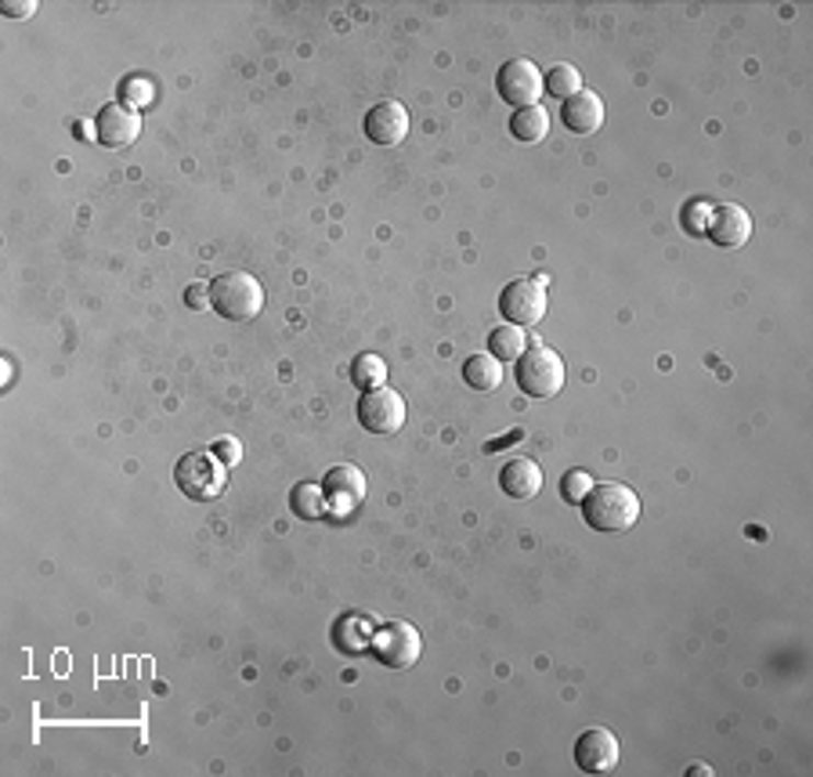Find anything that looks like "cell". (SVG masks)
I'll return each instance as SVG.
<instances>
[{"label":"cell","mask_w":813,"mask_h":777,"mask_svg":"<svg viewBox=\"0 0 813 777\" xmlns=\"http://www.w3.org/2000/svg\"><path fill=\"white\" fill-rule=\"evenodd\" d=\"M578 507H583L586 525L603 536H622L640 521V496L630 485H619V481L594 485Z\"/></svg>","instance_id":"6da1fadb"},{"label":"cell","mask_w":813,"mask_h":777,"mask_svg":"<svg viewBox=\"0 0 813 777\" xmlns=\"http://www.w3.org/2000/svg\"><path fill=\"white\" fill-rule=\"evenodd\" d=\"M211 307L228 323H250L264 307V286L246 271H225L211 282Z\"/></svg>","instance_id":"7a4b0ae2"},{"label":"cell","mask_w":813,"mask_h":777,"mask_svg":"<svg viewBox=\"0 0 813 777\" xmlns=\"http://www.w3.org/2000/svg\"><path fill=\"white\" fill-rule=\"evenodd\" d=\"M174 477H178V488L184 492L189 499L195 503H211L217 499L221 492L228 485V466L217 460L211 449H200V452H184L178 466H174Z\"/></svg>","instance_id":"3957f363"},{"label":"cell","mask_w":813,"mask_h":777,"mask_svg":"<svg viewBox=\"0 0 813 777\" xmlns=\"http://www.w3.org/2000/svg\"><path fill=\"white\" fill-rule=\"evenodd\" d=\"M564 362L561 354L546 348V344H532L521 359H517V387H521L528 398H553V394L564 391Z\"/></svg>","instance_id":"277c9868"},{"label":"cell","mask_w":813,"mask_h":777,"mask_svg":"<svg viewBox=\"0 0 813 777\" xmlns=\"http://www.w3.org/2000/svg\"><path fill=\"white\" fill-rule=\"evenodd\" d=\"M373 655L387 665V669H409V665L420 662V651H424V640H420V629L413 622H384L376 626L373 633Z\"/></svg>","instance_id":"5b68a950"},{"label":"cell","mask_w":813,"mask_h":777,"mask_svg":"<svg viewBox=\"0 0 813 777\" xmlns=\"http://www.w3.org/2000/svg\"><path fill=\"white\" fill-rule=\"evenodd\" d=\"M499 312L510 326H535L546 315V279H513L499 297Z\"/></svg>","instance_id":"8992f818"},{"label":"cell","mask_w":813,"mask_h":777,"mask_svg":"<svg viewBox=\"0 0 813 777\" xmlns=\"http://www.w3.org/2000/svg\"><path fill=\"white\" fill-rule=\"evenodd\" d=\"M499 94L503 102H510L513 109H524V105H539L542 91H546V77H542V69L535 61L528 58H513L507 66L499 69Z\"/></svg>","instance_id":"52a82bcc"},{"label":"cell","mask_w":813,"mask_h":777,"mask_svg":"<svg viewBox=\"0 0 813 777\" xmlns=\"http://www.w3.org/2000/svg\"><path fill=\"white\" fill-rule=\"evenodd\" d=\"M405 398L391 387H373L359 398V419L369 435H394L405 424Z\"/></svg>","instance_id":"ba28073f"},{"label":"cell","mask_w":813,"mask_h":777,"mask_svg":"<svg viewBox=\"0 0 813 777\" xmlns=\"http://www.w3.org/2000/svg\"><path fill=\"white\" fill-rule=\"evenodd\" d=\"M323 488H326L329 510L340 514V517L359 510L365 503V492H369L365 474L359 471V466H351V463H340V466H332V471H326Z\"/></svg>","instance_id":"9c48e42d"},{"label":"cell","mask_w":813,"mask_h":777,"mask_svg":"<svg viewBox=\"0 0 813 777\" xmlns=\"http://www.w3.org/2000/svg\"><path fill=\"white\" fill-rule=\"evenodd\" d=\"M138 134H142V116L123 102H109L94 120V138L105 149H127L131 142H138Z\"/></svg>","instance_id":"30bf717a"},{"label":"cell","mask_w":813,"mask_h":777,"mask_svg":"<svg viewBox=\"0 0 813 777\" xmlns=\"http://www.w3.org/2000/svg\"><path fill=\"white\" fill-rule=\"evenodd\" d=\"M575 763L586 774H608L619 767V737L603 727H594V731H583V737L575 742Z\"/></svg>","instance_id":"8fae6325"},{"label":"cell","mask_w":813,"mask_h":777,"mask_svg":"<svg viewBox=\"0 0 813 777\" xmlns=\"http://www.w3.org/2000/svg\"><path fill=\"white\" fill-rule=\"evenodd\" d=\"M365 134H369V142H376V145L405 142V134H409V109H405L402 102H394V98L373 105L365 116Z\"/></svg>","instance_id":"7c38bea8"},{"label":"cell","mask_w":813,"mask_h":777,"mask_svg":"<svg viewBox=\"0 0 813 777\" xmlns=\"http://www.w3.org/2000/svg\"><path fill=\"white\" fill-rule=\"evenodd\" d=\"M709 236L716 246H726V250H737V246H745L753 239V217H748L745 206L737 203H726V206H716L709 217Z\"/></svg>","instance_id":"4fadbf2b"},{"label":"cell","mask_w":813,"mask_h":777,"mask_svg":"<svg viewBox=\"0 0 813 777\" xmlns=\"http://www.w3.org/2000/svg\"><path fill=\"white\" fill-rule=\"evenodd\" d=\"M561 120H564V127H568L572 134H597L600 123H603L600 94L586 91V88L578 94H572L568 102H564V109H561Z\"/></svg>","instance_id":"5bb4252c"},{"label":"cell","mask_w":813,"mask_h":777,"mask_svg":"<svg viewBox=\"0 0 813 777\" xmlns=\"http://www.w3.org/2000/svg\"><path fill=\"white\" fill-rule=\"evenodd\" d=\"M499 488L507 492L510 499H535L539 492H542V471H539V463L528 460V455H521V460H510L499 471Z\"/></svg>","instance_id":"9a60e30c"},{"label":"cell","mask_w":813,"mask_h":777,"mask_svg":"<svg viewBox=\"0 0 813 777\" xmlns=\"http://www.w3.org/2000/svg\"><path fill=\"white\" fill-rule=\"evenodd\" d=\"M373 633H376L373 619H365V615H343V619L337 622L332 640H337V648L343 651V655H359L362 648L373 644Z\"/></svg>","instance_id":"2e32d148"},{"label":"cell","mask_w":813,"mask_h":777,"mask_svg":"<svg viewBox=\"0 0 813 777\" xmlns=\"http://www.w3.org/2000/svg\"><path fill=\"white\" fill-rule=\"evenodd\" d=\"M463 380L466 387L482 391V394H492L499 391L503 384V362H496V354H471L463 365Z\"/></svg>","instance_id":"e0dca14e"},{"label":"cell","mask_w":813,"mask_h":777,"mask_svg":"<svg viewBox=\"0 0 813 777\" xmlns=\"http://www.w3.org/2000/svg\"><path fill=\"white\" fill-rule=\"evenodd\" d=\"M290 507L297 517H304V521H318V517L329 514L326 488L315 485V481H301V485L290 492Z\"/></svg>","instance_id":"ac0fdd59"},{"label":"cell","mask_w":813,"mask_h":777,"mask_svg":"<svg viewBox=\"0 0 813 777\" xmlns=\"http://www.w3.org/2000/svg\"><path fill=\"white\" fill-rule=\"evenodd\" d=\"M546 131H550V113L542 105H524V109H517L513 113V120H510V134L517 142H542L546 138Z\"/></svg>","instance_id":"d6986e66"},{"label":"cell","mask_w":813,"mask_h":777,"mask_svg":"<svg viewBox=\"0 0 813 777\" xmlns=\"http://www.w3.org/2000/svg\"><path fill=\"white\" fill-rule=\"evenodd\" d=\"M488 348L496 362H517L528 351V333L521 326H496L488 337Z\"/></svg>","instance_id":"ffe728a7"},{"label":"cell","mask_w":813,"mask_h":777,"mask_svg":"<svg viewBox=\"0 0 813 777\" xmlns=\"http://www.w3.org/2000/svg\"><path fill=\"white\" fill-rule=\"evenodd\" d=\"M546 91L553 98H564V102H568L572 94L583 91V72H578L575 66H568V61H561V66H553L546 72Z\"/></svg>","instance_id":"44dd1931"},{"label":"cell","mask_w":813,"mask_h":777,"mask_svg":"<svg viewBox=\"0 0 813 777\" xmlns=\"http://www.w3.org/2000/svg\"><path fill=\"white\" fill-rule=\"evenodd\" d=\"M384 380H387V365L380 354H362V359L354 362V384L359 387H365V391L384 387Z\"/></svg>","instance_id":"7402d4cb"},{"label":"cell","mask_w":813,"mask_h":777,"mask_svg":"<svg viewBox=\"0 0 813 777\" xmlns=\"http://www.w3.org/2000/svg\"><path fill=\"white\" fill-rule=\"evenodd\" d=\"M120 98H123V105H131L134 113H138V109L153 105L156 88H153L149 77H127V80H123V88H120Z\"/></svg>","instance_id":"603a6c76"},{"label":"cell","mask_w":813,"mask_h":777,"mask_svg":"<svg viewBox=\"0 0 813 777\" xmlns=\"http://www.w3.org/2000/svg\"><path fill=\"white\" fill-rule=\"evenodd\" d=\"M589 488H594V477H589L586 471H568L561 477V496L575 503V507L589 496Z\"/></svg>","instance_id":"cb8c5ba5"},{"label":"cell","mask_w":813,"mask_h":777,"mask_svg":"<svg viewBox=\"0 0 813 777\" xmlns=\"http://www.w3.org/2000/svg\"><path fill=\"white\" fill-rule=\"evenodd\" d=\"M211 452H214L217 460L225 463V466H232V463H239V455H242V446H239L236 438H221V441H217V446H214Z\"/></svg>","instance_id":"d4e9b609"},{"label":"cell","mask_w":813,"mask_h":777,"mask_svg":"<svg viewBox=\"0 0 813 777\" xmlns=\"http://www.w3.org/2000/svg\"><path fill=\"white\" fill-rule=\"evenodd\" d=\"M184 301H189L192 312H203V307H211V286H206V282H192V286L184 290Z\"/></svg>","instance_id":"484cf974"},{"label":"cell","mask_w":813,"mask_h":777,"mask_svg":"<svg viewBox=\"0 0 813 777\" xmlns=\"http://www.w3.org/2000/svg\"><path fill=\"white\" fill-rule=\"evenodd\" d=\"M36 11V4L30 0V4H4V15H11V19H22V15H33Z\"/></svg>","instance_id":"4316f807"},{"label":"cell","mask_w":813,"mask_h":777,"mask_svg":"<svg viewBox=\"0 0 813 777\" xmlns=\"http://www.w3.org/2000/svg\"><path fill=\"white\" fill-rule=\"evenodd\" d=\"M510 441H521V430H510V435L503 438V441H488V446H485V452H499L503 446H510Z\"/></svg>","instance_id":"83f0119b"}]
</instances>
